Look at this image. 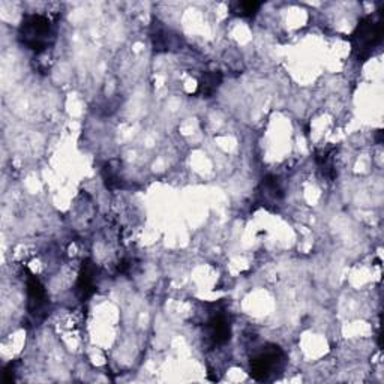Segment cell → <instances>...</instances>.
Instances as JSON below:
<instances>
[{"label":"cell","instance_id":"ba28073f","mask_svg":"<svg viewBox=\"0 0 384 384\" xmlns=\"http://www.w3.org/2000/svg\"><path fill=\"white\" fill-rule=\"evenodd\" d=\"M221 74L219 72H207L205 74V77H203L201 80V84H200V92L203 95H212L215 90H217L221 84Z\"/></svg>","mask_w":384,"mask_h":384},{"label":"cell","instance_id":"6da1fadb","mask_svg":"<svg viewBox=\"0 0 384 384\" xmlns=\"http://www.w3.org/2000/svg\"><path fill=\"white\" fill-rule=\"evenodd\" d=\"M53 37V27L49 17L41 14H32L23 18L18 29L20 42L33 51H42L49 47Z\"/></svg>","mask_w":384,"mask_h":384},{"label":"cell","instance_id":"277c9868","mask_svg":"<svg viewBox=\"0 0 384 384\" xmlns=\"http://www.w3.org/2000/svg\"><path fill=\"white\" fill-rule=\"evenodd\" d=\"M47 307V293L37 276L27 279V309L33 317H38Z\"/></svg>","mask_w":384,"mask_h":384},{"label":"cell","instance_id":"7a4b0ae2","mask_svg":"<svg viewBox=\"0 0 384 384\" xmlns=\"http://www.w3.org/2000/svg\"><path fill=\"white\" fill-rule=\"evenodd\" d=\"M384 27L381 20L366 17L359 23L352 37L353 50L359 58H368L371 51L381 42Z\"/></svg>","mask_w":384,"mask_h":384},{"label":"cell","instance_id":"9c48e42d","mask_svg":"<svg viewBox=\"0 0 384 384\" xmlns=\"http://www.w3.org/2000/svg\"><path fill=\"white\" fill-rule=\"evenodd\" d=\"M260 8H262L260 2H237L234 5V14L239 17H252Z\"/></svg>","mask_w":384,"mask_h":384},{"label":"cell","instance_id":"5b68a950","mask_svg":"<svg viewBox=\"0 0 384 384\" xmlns=\"http://www.w3.org/2000/svg\"><path fill=\"white\" fill-rule=\"evenodd\" d=\"M207 336L215 345H224L231 336V324L225 314H217L207 323Z\"/></svg>","mask_w":384,"mask_h":384},{"label":"cell","instance_id":"3957f363","mask_svg":"<svg viewBox=\"0 0 384 384\" xmlns=\"http://www.w3.org/2000/svg\"><path fill=\"white\" fill-rule=\"evenodd\" d=\"M284 352L278 345H266L251 359V376L257 381H267L284 366Z\"/></svg>","mask_w":384,"mask_h":384},{"label":"cell","instance_id":"52a82bcc","mask_svg":"<svg viewBox=\"0 0 384 384\" xmlns=\"http://www.w3.org/2000/svg\"><path fill=\"white\" fill-rule=\"evenodd\" d=\"M262 194L266 201L276 203L282 198V196H284V189H282V185L276 176H267L266 179H263Z\"/></svg>","mask_w":384,"mask_h":384},{"label":"cell","instance_id":"8992f818","mask_svg":"<svg viewBox=\"0 0 384 384\" xmlns=\"http://www.w3.org/2000/svg\"><path fill=\"white\" fill-rule=\"evenodd\" d=\"M95 267L92 263H86L82 269V274H80V278H78V282H77V291L78 295H80L82 299H86L89 297L90 295H92L94 290H95Z\"/></svg>","mask_w":384,"mask_h":384}]
</instances>
